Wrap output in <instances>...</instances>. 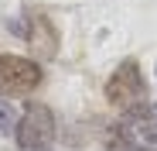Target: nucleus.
<instances>
[{
	"label": "nucleus",
	"instance_id": "f257e3e1",
	"mask_svg": "<svg viewBox=\"0 0 157 151\" xmlns=\"http://www.w3.org/2000/svg\"><path fill=\"white\" fill-rule=\"evenodd\" d=\"M17 151H51L55 144V113L44 103H28L14 124Z\"/></svg>",
	"mask_w": 157,
	"mask_h": 151
},
{
	"label": "nucleus",
	"instance_id": "f03ea898",
	"mask_svg": "<svg viewBox=\"0 0 157 151\" xmlns=\"http://www.w3.org/2000/svg\"><path fill=\"white\" fill-rule=\"evenodd\" d=\"M44 83V69L24 55H0V100L28 96Z\"/></svg>",
	"mask_w": 157,
	"mask_h": 151
},
{
	"label": "nucleus",
	"instance_id": "7ed1b4c3",
	"mask_svg": "<svg viewBox=\"0 0 157 151\" xmlns=\"http://www.w3.org/2000/svg\"><path fill=\"white\" fill-rule=\"evenodd\" d=\"M116 134L130 151H157V103H137L120 120Z\"/></svg>",
	"mask_w": 157,
	"mask_h": 151
},
{
	"label": "nucleus",
	"instance_id": "20e7f679",
	"mask_svg": "<svg viewBox=\"0 0 157 151\" xmlns=\"http://www.w3.org/2000/svg\"><path fill=\"white\" fill-rule=\"evenodd\" d=\"M106 100L116 110H130L147 100V83H144V72L133 59H126L113 69V76L106 79Z\"/></svg>",
	"mask_w": 157,
	"mask_h": 151
},
{
	"label": "nucleus",
	"instance_id": "39448f33",
	"mask_svg": "<svg viewBox=\"0 0 157 151\" xmlns=\"http://www.w3.org/2000/svg\"><path fill=\"white\" fill-rule=\"evenodd\" d=\"M14 124H17V113H14V107L7 103V100H0V134L14 131Z\"/></svg>",
	"mask_w": 157,
	"mask_h": 151
}]
</instances>
